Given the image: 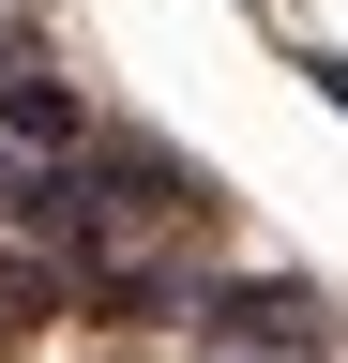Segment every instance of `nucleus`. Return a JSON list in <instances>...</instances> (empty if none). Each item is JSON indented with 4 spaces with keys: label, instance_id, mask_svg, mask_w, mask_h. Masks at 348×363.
Wrapping results in <instances>:
<instances>
[{
    "label": "nucleus",
    "instance_id": "1",
    "mask_svg": "<svg viewBox=\"0 0 348 363\" xmlns=\"http://www.w3.org/2000/svg\"><path fill=\"white\" fill-rule=\"evenodd\" d=\"M182 333L212 363H333V303L303 272H197L182 288Z\"/></svg>",
    "mask_w": 348,
    "mask_h": 363
},
{
    "label": "nucleus",
    "instance_id": "2",
    "mask_svg": "<svg viewBox=\"0 0 348 363\" xmlns=\"http://www.w3.org/2000/svg\"><path fill=\"white\" fill-rule=\"evenodd\" d=\"M91 91H76L61 61H30V45H16V61H0V152H16V167H76V152H91Z\"/></svg>",
    "mask_w": 348,
    "mask_h": 363
},
{
    "label": "nucleus",
    "instance_id": "3",
    "mask_svg": "<svg viewBox=\"0 0 348 363\" xmlns=\"http://www.w3.org/2000/svg\"><path fill=\"white\" fill-rule=\"evenodd\" d=\"M303 91H318V106L348 121V61H333V45H303Z\"/></svg>",
    "mask_w": 348,
    "mask_h": 363
},
{
    "label": "nucleus",
    "instance_id": "5",
    "mask_svg": "<svg viewBox=\"0 0 348 363\" xmlns=\"http://www.w3.org/2000/svg\"><path fill=\"white\" fill-rule=\"evenodd\" d=\"M257 16H273V0H257Z\"/></svg>",
    "mask_w": 348,
    "mask_h": 363
},
{
    "label": "nucleus",
    "instance_id": "4",
    "mask_svg": "<svg viewBox=\"0 0 348 363\" xmlns=\"http://www.w3.org/2000/svg\"><path fill=\"white\" fill-rule=\"evenodd\" d=\"M0 61H16V0H0Z\"/></svg>",
    "mask_w": 348,
    "mask_h": 363
}]
</instances>
